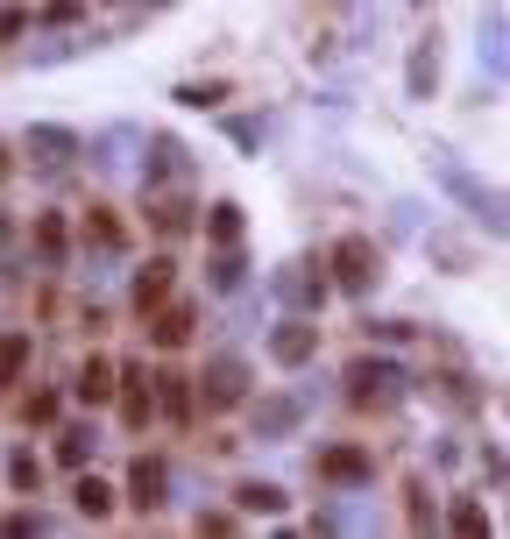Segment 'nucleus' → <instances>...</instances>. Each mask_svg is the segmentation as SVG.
<instances>
[{"instance_id": "f257e3e1", "label": "nucleus", "mask_w": 510, "mask_h": 539, "mask_svg": "<svg viewBox=\"0 0 510 539\" xmlns=\"http://www.w3.org/2000/svg\"><path fill=\"white\" fill-rule=\"evenodd\" d=\"M333 270H340V291H369L376 284V270H383V256H376V242L369 235H348L333 249Z\"/></svg>"}, {"instance_id": "f03ea898", "label": "nucleus", "mask_w": 510, "mask_h": 539, "mask_svg": "<svg viewBox=\"0 0 510 539\" xmlns=\"http://www.w3.org/2000/svg\"><path fill=\"white\" fill-rule=\"evenodd\" d=\"M199 391H206V405H213V412H227V405H241V391H248V369L227 355V362H213V369L199 376Z\"/></svg>"}, {"instance_id": "7ed1b4c3", "label": "nucleus", "mask_w": 510, "mask_h": 539, "mask_svg": "<svg viewBox=\"0 0 510 539\" xmlns=\"http://www.w3.org/2000/svg\"><path fill=\"white\" fill-rule=\"evenodd\" d=\"M270 355H277L284 369H298V362H312V355H319V327H305V320H284V327L270 334Z\"/></svg>"}, {"instance_id": "20e7f679", "label": "nucleus", "mask_w": 510, "mask_h": 539, "mask_svg": "<svg viewBox=\"0 0 510 539\" xmlns=\"http://www.w3.org/2000/svg\"><path fill=\"white\" fill-rule=\"evenodd\" d=\"M319 476L326 483H369V454L362 447H326L319 454Z\"/></svg>"}, {"instance_id": "39448f33", "label": "nucleus", "mask_w": 510, "mask_h": 539, "mask_svg": "<svg viewBox=\"0 0 510 539\" xmlns=\"http://www.w3.org/2000/svg\"><path fill=\"white\" fill-rule=\"evenodd\" d=\"M71 391H78L85 405H107V398H114V362H107V355L78 362V383H71Z\"/></svg>"}, {"instance_id": "423d86ee", "label": "nucleus", "mask_w": 510, "mask_h": 539, "mask_svg": "<svg viewBox=\"0 0 510 539\" xmlns=\"http://www.w3.org/2000/svg\"><path fill=\"white\" fill-rule=\"evenodd\" d=\"M170 270H178L170 256H149V263L135 270V305H142V313H149L156 298H170Z\"/></svg>"}, {"instance_id": "0eeeda50", "label": "nucleus", "mask_w": 510, "mask_h": 539, "mask_svg": "<svg viewBox=\"0 0 510 539\" xmlns=\"http://www.w3.org/2000/svg\"><path fill=\"white\" fill-rule=\"evenodd\" d=\"M128 490H135L142 511H156V504H163V461H135V469H128Z\"/></svg>"}, {"instance_id": "6e6552de", "label": "nucleus", "mask_w": 510, "mask_h": 539, "mask_svg": "<svg viewBox=\"0 0 510 539\" xmlns=\"http://www.w3.org/2000/svg\"><path fill=\"white\" fill-rule=\"evenodd\" d=\"M71 504H78L85 518H107V511H114V490H107L100 476H78V490H71Z\"/></svg>"}, {"instance_id": "1a4fd4ad", "label": "nucleus", "mask_w": 510, "mask_h": 539, "mask_svg": "<svg viewBox=\"0 0 510 539\" xmlns=\"http://www.w3.org/2000/svg\"><path fill=\"white\" fill-rule=\"evenodd\" d=\"M383 383H390V362H355V369H348V391H355V405H369V398L383 391Z\"/></svg>"}, {"instance_id": "9d476101", "label": "nucleus", "mask_w": 510, "mask_h": 539, "mask_svg": "<svg viewBox=\"0 0 510 539\" xmlns=\"http://www.w3.org/2000/svg\"><path fill=\"white\" fill-rule=\"evenodd\" d=\"M29 149H43V164H64L78 149V135L71 128H29Z\"/></svg>"}, {"instance_id": "9b49d317", "label": "nucleus", "mask_w": 510, "mask_h": 539, "mask_svg": "<svg viewBox=\"0 0 510 539\" xmlns=\"http://www.w3.org/2000/svg\"><path fill=\"white\" fill-rule=\"evenodd\" d=\"M185 341H192V305H170L156 320V348H185Z\"/></svg>"}, {"instance_id": "f8f14e48", "label": "nucleus", "mask_w": 510, "mask_h": 539, "mask_svg": "<svg viewBox=\"0 0 510 539\" xmlns=\"http://www.w3.org/2000/svg\"><path fill=\"white\" fill-rule=\"evenodd\" d=\"M8 483H15L22 497H29V490H43V461H36L29 447H15V454H8Z\"/></svg>"}, {"instance_id": "ddd939ff", "label": "nucleus", "mask_w": 510, "mask_h": 539, "mask_svg": "<svg viewBox=\"0 0 510 539\" xmlns=\"http://www.w3.org/2000/svg\"><path fill=\"white\" fill-rule=\"evenodd\" d=\"M156 383H163V412H170V419H192V376L170 369V376H156Z\"/></svg>"}, {"instance_id": "4468645a", "label": "nucleus", "mask_w": 510, "mask_h": 539, "mask_svg": "<svg viewBox=\"0 0 510 539\" xmlns=\"http://www.w3.org/2000/svg\"><path fill=\"white\" fill-rule=\"evenodd\" d=\"M234 504H241V511H284V490H277V483H241Z\"/></svg>"}, {"instance_id": "2eb2a0df", "label": "nucleus", "mask_w": 510, "mask_h": 539, "mask_svg": "<svg viewBox=\"0 0 510 539\" xmlns=\"http://www.w3.org/2000/svg\"><path fill=\"white\" fill-rule=\"evenodd\" d=\"M121 383H128V398H121V412H128V426H142V419H149V376H142V369H128Z\"/></svg>"}, {"instance_id": "dca6fc26", "label": "nucleus", "mask_w": 510, "mask_h": 539, "mask_svg": "<svg viewBox=\"0 0 510 539\" xmlns=\"http://www.w3.org/2000/svg\"><path fill=\"white\" fill-rule=\"evenodd\" d=\"M29 362V334H0V383H15Z\"/></svg>"}, {"instance_id": "f3484780", "label": "nucleus", "mask_w": 510, "mask_h": 539, "mask_svg": "<svg viewBox=\"0 0 510 539\" xmlns=\"http://www.w3.org/2000/svg\"><path fill=\"white\" fill-rule=\"evenodd\" d=\"M85 235H93V242H100V249H121V220H114V213H100V206H93V220H85Z\"/></svg>"}, {"instance_id": "a211bd4d", "label": "nucleus", "mask_w": 510, "mask_h": 539, "mask_svg": "<svg viewBox=\"0 0 510 539\" xmlns=\"http://www.w3.org/2000/svg\"><path fill=\"white\" fill-rule=\"evenodd\" d=\"M213 242H241V206H213Z\"/></svg>"}, {"instance_id": "6ab92c4d", "label": "nucleus", "mask_w": 510, "mask_h": 539, "mask_svg": "<svg viewBox=\"0 0 510 539\" xmlns=\"http://www.w3.org/2000/svg\"><path fill=\"white\" fill-rule=\"evenodd\" d=\"M36 242H43V256H57V249H64V220H57V213H43V220H36Z\"/></svg>"}, {"instance_id": "aec40b11", "label": "nucleus", "mask_w": 510, "mask_h": 539, "mask_svg": "<svg viewBox=\"0 0 510 539\" xmlns=\"http://www.w3.org/2000/svg\"><path fill=\"white\" fill-rule=\"evenodd\" d=\"M411 93H418V100L433 93V50H418V57H411Z\"/></svg>"}, {"instance_id": "412c9836", "label": "nucleus", "mask_w": 510, "mask_h": 539, "mask_svg": "<svg viewBox=\"0 0 510 539\" xmlns=\"http://www.w3.org/2000/svg\"><path fill=\"white\" fill-rule=\"evenodd\" d=\"M50 419H57V398L36 391V398H29V426H50Z\"/></svg>"}, {"instance_id": "4be33fe9", "label": "nucleus", "mask_w": 510, "mask_h": 539, "mask_svg": "<svg viewBox=\"0 0 510 539\" xmlns=\"http://www.w3.org/2000/svg\"><path fill=\"white\" fill-rule=\"evenodd\" d=\"M454 532H489V518H482L475 504H461V511H454Z\"/></svg>"}, {"instance_id": "5701e85b", "label": "nucleus", "mask_w": 510, "mask_h": 539, "mask_svg": "<svg viewBox=\"0 0 510 539\" xmlns=\"http://www.w3.org/2000/svg\"><path fill=\"white\" fill-rule=\"evenodd\" d=\"M57 454H64V469H78V461H85V433H64V447H57Z\"/></svg>"}, {"instance_id": "b1692460", "label": "nucleus", "mask_w": 510, "mask_h": 539, "mask_svg": "<svg viewBox=\"0 0 510 539\" xmlns=\"http://www.w3.org/2000/svg\"><path fill=\"white\" fill-rule=\"evenodd\" d=\"M178 100H185V107H213V100H220V86H185Z\"/></svg>"}, {"instance_id": "393cba45", "label": "nucleus", "mask_w": 510, "mask_h": 539, "mask_svg": "<svg viewBox=\"0 0 510 539\" xmlns=\"http://www.w3.org/2000/svg\"><path fill=\"white\" fill-rule=\"evenodd\" d=\"M0 171H8V142H0Z\"/></svg>"}]
</instances>
